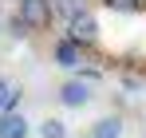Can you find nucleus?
Returning a JSON list of instances; mask_svg holds the SVG:
<instances>
[{
    "label": "nucleus",
    "instance_id": "obj_11",
    "mask_svg": "<svg viewBox=\"0 0 146 138\" xmlns=\"http://www.w3.org/2000/svg\"><path fill=\"white\" fill-rule=\"evenodd\" d=\"M99 75H103L99 67H79V79H87V83H99Z\"/></svg>",
    "mask_w": 146,
    "mask_h": 138
},
{
    "label": "nucleus",
    "instance_id": "obj_13",
    "mask_svg": "<svg viewBox=\"0 0 146 138\" xmlns=\"http://www.w3.org/2000/svg\"><path fill=\"white\" fill-rule=\"evenodd\" d=\"M142 138H146V134H142Z\"/></svg>",
    "mask_w": 146,
    "mask_h": 138
},
{
    "label": "nucleus",
    "instance_id": "obj_2",
    "mask_svg": "<svg viewBox=\"0 0 146 138\" xmlns=\"http://www.w3.org/2000/svg\"><path fill=\"white\" fill-rule=\"evenodd\" d=\"M55 99H59V107H67V111H83V107L91 103V83H87V79H79V75H71V79H63V83H59Z\"/></svg>",
    "mask_w": 146,
    "mask_h": 138
},
{
    "label": "nucleus",
    "instance_id": "obj_3",
    "mask_svg": "<svg viewBox=\"0 0 146 138\" xmlns=\"http://www.w3.org/2000/svg\"><path fill=\"white\" fill-rule=\"evenodd\" d=\"M99 36H103V28H99L95 12H83L79 20L67 24V40H75L79 47H99Z\"/></svg>",
    "mask_w": 146,
    "mask_h": 138
},
{
    "label": "nucleus",
    "instance_id": "obj_8",
    "mask_svg": "<svg viewBox=\"0 0 146 138\" xmlns=\"http://www.w3.org/2000/svg\"><path fill=\"white\" fill-rule=\"evenodd\" d=\"M20 99H24V91L12 87V83L0 75V115H4V111H20Z\"/></svg>",
    "mask_w": 146,
    "mask_h": 138
},
{
    "label": "nucleus",
    "instance_id": "obj_4",
    "mask_svg": "<svg viewBox=\"0 0 146 138\" xmlns=\"http://www.w3.org/2000/svg\"><path fill=\"white\" fill-rule=\"evenodd\" d=\"M51 59H55V67H63V71H79L83 67V47L63 36V40H55V47H51Z\"/></svg>",
    "mask_w": 146,
    "mask_h": 138
},
{
    "label": "nucleus",
    "instance_id": "obj_5",
    "mask_svg": "<svg viewBox=\"0 0 146 138\" xmlns=\"http://www.w3.org/2000/svg\"><path fill=\"white\" fill-rule=\"evenodd\" d=\"M32 134V122L20 111H4L0 115V138H28Z\"/></svg>",
    "mask_w": 146,
    "mask_h": 138
},
{
    "label": "nucleus",
    "instance_id": "obj_10",
    "mask_svg": "<svg viewBox=\"0 0 146 138\" xmlns=\"http://www.w3.org/2000/svg\"><path fill=\"white\" fill-rule=\"evenodd\" d=\"M103 4L115 12H142V0H103Z\"/></svg>",
    "mask_w": 146,
    "mask_h": 138
},
{
    "label": "nucleus",
    "instance_id": "obj_7",
    "mask_svg": "<svg viewBox=\"0 0 146 138\" xmlns=\"http://www.w3.org/2000/svg\"><path fill=\"white\" fill-rule=\"evenodd\" d=\"M51 12H55V20L71 24V20H79L83 12H91V0H51Z\"/></svg>",
    "mask_w": 146,
    "mask_h": 138
},
{
    "label": "nucleus",
    "instance_id": "obj_9",
    "mask_svg": "<svg viewBox=\"0 0 146 138\" xmlns=\"http://www.w3.org/2000/svg\"><path fill=\"white\" fill-rule=\"evenodd\" d=\"M40 138H71V130H67L63 118H44L40 122Z\"/></svg>",
    "mask_w": 146,
    "mask_h": 138
},
{
    "label": "nucleus",
    "instance_id": "obj_12",
    "mask_svg": "<svg viewBox=\"0 0 146 138\" xmlns=\"http://www.w3.org/2000/svg\"><path fill=\"white\" fill-rule=\"evenodd\" d=\"M122 91H138V79L134 75H122Z\"/></svg>",
    "mask_w": 146,
    "mask_h": 138
},
{
    "label": "nucleus",
    "instance_id": "obj_6",
    "mask_svg": "<svg viewBox=\"0 0 146 138\" xmlns=\"http://www.w3.org/2000/svg\"><path fill=\"white\" fill-rule=\"evenodd\" d=\"M122 130H126L122 115H103V118L91 122V134L87 138H122Z\"/></svg>",
    "mask_w": 146,
    "mask_h": 138
},
{
    "label": "nucleus",
    "instance_id": "obj_1",
    "mask_svg": "<svg viewBox=\"0 0 146 138\" xmlns=\"http://www.w3.org/2000/svg\"><path fill=\"white\" fill-rule=\"evenodd\" d=\"M16 20L24 24L28 32H44V28H51V20H55L51 0H16Z\"/></svg>",
    "mask_w": 146,
    "mask_h": 138
}]
</instances>
